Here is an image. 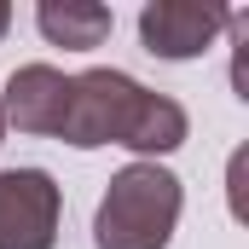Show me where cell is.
<instances>
[{"mask_svg":"<svg viewBox=\"0 0 249 249\" xmlns=\"http://www.w3.org/2000/svg\"><path fill=\"white\" fill-rule=\"evenodd\" d=\"M186 133H191V116L168 93L139 87L127 70H81V75H70L58 139L75 145V151L127 145L139 162H157V157L180 151Z\"/></svg>","mask_w":249,"mask_h":249,"instance_id":"1","label":"cell"},{"mask_svg":"<svg viewBox=\"0 0 249 249\" xmlns=\"http://www.w3.org/2000/svg\"><path fill=\"white\" fill-rule=\"evenodd\" d=\"M186 191L162 162H127L110 174L93 214V244L99 249H168L180 226Z\"/></svg>","mask_w":249,"mask_h":249,"instance_id":"2","label":"cell"},{"mask_svg":"<svg viewBox=\"0 0 249 249\" xmlns=\"http://www.w3.org/2000/svg\"><path fill=\"white\" fill-rule=\"evenodd\" d=\"M64 191L47 168H0V249H53Z\"/></svg>","mask_w":249,"mask_h":249,"instance_id":"3","label":"cell"},{"mask_svg":"<svg viewBox=\"0 0 249 249\" xmlns=\"http://www.w3.org/2000/svg\"><path fill=\"white\" fill-rule=\"evenodd\" d=\"M226 23H232V12L220 0H151L139 12V41L151 58L186 64V58H203Z\"/></svg>","mask_w":249,"mask_h":249,"instance_id":"4","label":"cell"},{"mask_svg":"<svg viewBox=\"0 0 249 249\" xmlns=\"http://www.w3.org/2000/svg\"><path fill=\"white\" fill-rule=\"evenodd\" d=\"M64 99H70V75L64 70H53V64H23V70L6 75L0 122L18 127V133H35V139H58Z\"/></svg>","mask_w":249,"mask_h":249,"instance_id":"5","label":"cell"},{"mask_svg":"<svg viewBox=\"0 0 249 249\" xmlns=\"http://www.w3.org/2000/svg\"><path fill=\"white\" fill-rule=\"evenodd\" d=\"M35 29L53 47H64V53H93V47L110 41L116 12L99 6V0H41L35 6Z\"/></svg>","mask_w":249,"mask_h":249,"instance_id":"6","label":"cell"},{"mask_svg":"<svg viewBox=\"0 0 249 249\" xmlns=\"http://www.w3.org/2000/svg\"><path fill=\"white\" fill-rule=\"evenodd\" d=\"M6 29H12V6L0 0V41H6Z\"/></svg>","mask_w":249,"mask_h":249,"instance_id":"7","label":"cell"},{"mask_svg":"<svg viewBox=\"0 0 249 249\" xmlns=\"http://www.w3.org/2000/svg\"><path fill=\"white\" fill-rule=\"evenodd\" d=\"M0 145H6V122H0Z\"/></svg>","mask_w":249,"mask_h":249,"instance_id":"8","label":"cell"}]
</instances>
